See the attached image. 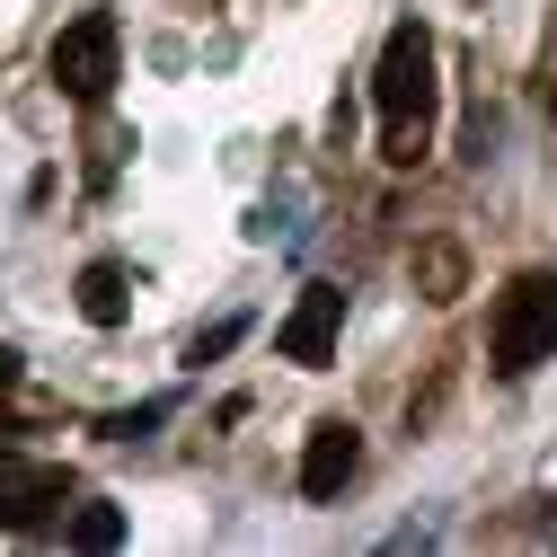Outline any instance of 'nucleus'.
Returning a JSON list of instances; mask_svg holds the SVG:
<instances>
[{
    "label": "nucleus",
    "instance_id": "nucleus-1",
    "mask_svg": "<svg viewBox=\"0 0 557 557\" xmlns=\"http://www.w3.org/2000/svg\"><path fill=\"white\" fill-rule=\"evenodd\" d=\"M434 27L425 18H398L389 45H381V72H372V107H381V160L389 169H416L434 151Z\"/></svg>",
    "mask_w": 557,
    "mask_h": 557
},
{
    "label": "nucleus",
    "instance_id": "nucleus-2",
    "mask_svg": "<svg viewBox=\"0 0 557 557\" xmlns=\"http://www.w3.org/2000/svg\"><path fill=\"white\" fill-rule=\"evenodd\" d=\"M486 363H496V381H531L540 363H557V265H522L496 293Z\"/></svg>",
    "mask_w": 557,
    "mask_h": 557
},
{
    "label": "nucleus",
    "instance_id": "nucleus-3",
    "mask_svg": "<svg viewBox=\"0 0 557 557\" xmlns=\"http://www.w3.org/2000/svg\"><path fill=\"white\" fill-rule=\"evenodd\" d=\"M115 62H124L115 10H81L72 27L53 36L45 72H53V89H62V98H81V107H107V89H115Z\"/></svg>",
    "mask_w": 557,
    "mask_h": 557
},
{
    "label": "nucleus",
    "instance_id": "nucleus-4",
    "mask_svg": "<svg viewBox=\"0 0 557 557\" xmlns=\"http://www.w3.org/2000/svg\"><path fill=\"white\" fill-rule=\"evenodd\" d=\"M336 336H345V293H336V284H301L293 319L274 327L284 363H301V372H327V363H336Z\"/></svg>",
    "mask_w": 557,
    "mask_h": 557
},
{
    "label": "nucleus",
    "instance_id": "nucleus-5",
    "mask_svg": "<svg viewBox=\"0 0 557 557\" xmlns=\"http://www.w3.org/2000/svg\"><path fill=\"white\" fill-rule=\"evenodd\" d=\"M62 505H72V469L62 460H10L0 451V531H36Z\"/></svg>",
    "mask_w": 557,
    "mask_h": 557
},
{
    "label": "nucleus",
    "instance_id": "nucleus-6",
    "mask_svg": "<svg viewBox=\"0 0 557 557\" xmlns=\"http://www.w3.org/2000/svg\"><path fill=\"white\" fill-rule=\"evenodd\" d=\"M355 469H363V434L345 425V416H319L310 443H301V496L310 505H336L345 486H355Z\"/></svg>",
    "mask_w": 557,
    "mask_h": 557
},
{
    "label": "nucleus",
    "instance_id": "nucleus-7",
    "mask_svg": "<svg viewBox=\"0 0 557 557\" xmlns=\"http://www.w3.org/2000/svg\"><path fill=\"white\" fill-rule=\"evenodd\" d=\"M81 319H89V327H124V319H133V274H124L115 257H89V265H81Z\"/></svg>",
    "mask_w": 557,
    "mask_h": 557
},
{
    "label": "nucleus",
    "instance_id": "nucleus-8",
    "mask_svg": "<svg viewBox=\"0 0 557 557\" xmlns=\"http://www.w3.org/2000/svg\"><path fill=\"white\" fill-rule=\"evenodd\" d=\"M416 293H425V301H460V293H469L460 239H416Z\"/></svg>",
    "mask_w": 557,
    "mask_h": 557
},
{
    "label": "nucleus",
    "instance_id": "nucleus-9",
    "mask_svg": "<svg viewBox=\"0 0 557 557\" xmlns=\"http://www.w3.org/2000/svg\"><path fill=\"white\" fill-rule=\"evenodd\" d=\"M62 540H72V548H115V540H124V513H115V505H81Z\"/></svg>",
    "mask_w": 557,
    "mask_h": 557
},
{
    "label": "nucleus",
    "instance_id": "nucleus-10",
    "mask_svg": "<svg viewBox=\"0 0 557 557\" xmlns=\"http://www.w3.org/2000/svg\"><path fill=\"white\" fill-rule=\"evenodd\" d=\"M239 336H248V319H213V327H203V336L186 345V363H222V355H231Z\"/></svg>",
    "mask_w": 557,
    "mask_h": 557
},
{
    "label": "nucleus",
    "instance_id": "nucleus-11",
    "mask_svg": "<svg viewBox=\"0 0 557 557\" xmlns=\"http://www.w3.org/2000/svg\"><path fill=\"white\" fill-rule=\"evenodd\" d=\"M160 416H169V398H143V407H124V416H107L98 434H107V443H133V434H151Z\"/></svg>",
    "mask_w": 557,
    "mask_h": 557
},
{
    "label": "nucleus",
    "instance_id": "nucleus-12",
    "mask_svg": "<svg viewBox=\"0 0 557 557\" xmlns=\"http://www.w3.org/2000/svg\"><path fill=\"white\" fill-rule=\"evenodd\" d=\"M531 98L557 115V18H548V36H540V62H531Z\"/></svg>",
    "mask_w": 557,
    "mask_h": 557
},
{
    "label": "nucleus",
    "instance_id": "nucleus-13",
    "mask_svg": "<svg viewBox=\"0 0 557 557\" xmlns=\"http://www.w3.org/2000/svg\"><path fill=\"white\" fill-rule=\"evenodd\" d=\"M18 389V355H10V345H0V398H10Z\"/></svg>",
    "mask_w": 557,
    "mask_h": 557
}]
</instances>
